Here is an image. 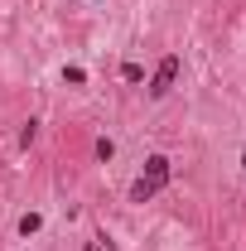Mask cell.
<instances>
[{
    "mask_svg": "<svg viewBox=\"0 0 246 251\" xmlns=\"http://www.w3.org/2000/svg\"><path fill=\"white\" fill-rule=\"evenodd\" d=\"M179 73H184V58H179V53L159 58V68H154V77H150V97H169L174 82H179Z\"/></svg>",
    "mask_w": 246,
    "mask_h": 251,
    "instance_id": "6da1fadb",
    "label": "cell"
},
{
    "mask_svg": "<svg viewBox=\"0 0 246 251\" xmlns=\"http://www.w3.org/2000/svg\"><path fill=\"white\" fill-rule=\"evenodd\" d=\"M169 174H174V169H169V159H164V155H150V159H145V174H140V179H150L154 188H164V184H169Z\"/></svg>",
    "mask_w": 246,
    "mask_h": 251,
    "instance_id": "7a4b0ae2",
    "label": "cell"
},
{
    "mask_svg": "<svg viewBox=\"0 0 246 251\" xmlns=\"http://www.w3.org/2000/svg\"><path fill=\"white\" fill-rule=\"evenodd\" d=\"M154 193H159V188H154L150 179H135V184H130V203H150Z\"/></svg>",
    "mask_w": 246,
    "mask_h": 251,
    "instance_id": "3957f363",
    "label": "cell"
},
{
    "mask_svg": "<svg viewBox=\"0 0 246 251\" xmlns=\"http://www.w3.org/2000/svg\"><path fill=\"white\" fill-rule=\"evenodd\" d=\"M39 227H44V218H39V213H25V218H20V237H34Z\"/></svg>",
    "mask_w": 246,
    "mask_h": 251,
    "instance_id": "277c9868",
    "label": "cell"
},
{
    "mask_svg": "<svg viewBox=\"0 0 246 251\" xmlns=\"http://www.w3.org/2000/svg\"><path fill=\"white\" fill-rule=\"evenodd\" d=\"M121 77L125 82H145V68L140 63H121Z\"/></svg>",
    "mask_w": 246,
    "mask_h": 251,
    "instance_id": "5b68a950",
    "label": "cell"
},
{
    "mask_svg": "<svg viewBox=\"0 0 246 251\" xmlns=\"http://www.w3.org/2000/svg\"><path fill=\"white\" fill-rule=\"evenodd\" d=\"M63 82H73V87H82V82H87V73H82V68H63Z\"/></svg>",
    "mask_w": 246,
    "mask_h": 251,
    "instance_id": "8992f818",
    "label": "cell"
},
{
    "mask_svg": "<svg viewBox=\"0 0 246 251\" xmlns=\"http://www.w3.org/2000/svg\"><path fill=\"white\" fill-rule=\"evenodd\" d=\"M34 135H39V121H29V126H25V130H20V145H25V150H29V145H34Z\"/></svg>",
    "mask_w": 246,
    "mask_h": 251,
    "instance_id": "52a82bcc",
    "label": "cell"
},
{
    "mask_svg": "<svg viewBox=\"0 0 246 251\" xmlns=\"http://www.w3.org/2000/svg\"><path fill=\"white\" fill-rule=\"evenodd\" d=\"M111 155H116V145H111V140L101 135V140H97V159H111Z\"/></svg>",
    "mask_w": 246,
    "mask_h": 251,
    "instance_id": "ba28073f",
    "label": "cell"
},
{
    "mask_svg": "<svg viewBox=\"0 0 246 251\" xmlns=\"http://www.w3.org/2000/svg\"><path fill=\"white\" fill-rule=\"evenodd\" d=\"M87 251H116V247H111L106 237H97V242H87Z\"/></svg>",
    "mask_w": 246,
    "mask_h": 251,
    "instance_id": "9c48e42d",
    "label": "cell"
}]
</instances>
